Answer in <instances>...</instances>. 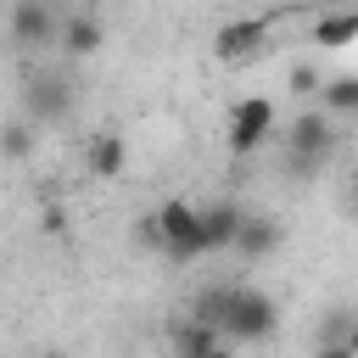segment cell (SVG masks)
Here are the masks:
<instances>
[{
	"instance_id": "cell-1",
	"label": "cell",
	"mask_w": 358,
	"mask_h": 358,
	"mask_svg": "<svg viewBox=\"0 0 358 358\" xmlns=\"http://www.w3.org/2000/svg\"><path fill=\"white\" fill-rule=\"evenodd\" d=\"M274 324H280V308L263 291L224 285V302H218V336L224 341H268Z\"/></svg>"
},
{
	"instance_id": "cell-2",
	"label": "cell",
	"mask_w": 358,
	"mask_h": 358,
	"mask_svg": "<svg viewBox=\"0 0 358 358\" xmlns=\"http://www.w3.org/2000/svg\"><path fill=\"white\" fill-rule=\"evenodd\" d=\"M285 145H291V168L308 173V168H324V162H330V151L341 145V129H336L324 112H302V117L291 123Z\"/></svg>"
},
{
	"instance_id": "cell-3",
	"label": "cell",
	"mask_w": 358,
	"mask_h": 358,
	"mask_svg": "<svg viewBox=\"0 0 358 358\" xmlns=\"http://www.w3.org/2000/svg\"><path fill=\"white\" fill-rule=\"evenodd\" d=\"M268 129H274V101H268V95H246V101L229 106L224 134H229V151H235V157H252V151L268 140Z\"/></svg>"
},
{
	"instance_id": "cell-4",
	"label": "cell",
	"mask_w": 358,
	"mask_h": 358,
	"mask_svg": "<svg viewBox=\"0 0 358 358\" xmlns=\"http://www.w3.org/2000/svg\"><path fill=\"white\" fill-rule=\"evenodd\" d=\"M151 224H157V246H162L173 263L201 257V235H196V207H190V201H162Z\"/></svg>"
},
{
	"instance_id": "cell-5",
	"label": "cell",
	"mask_w": 358,
	"mask_h": 358,
	"mask_svg": "<svg viewBox=\"0 0 358 358\" xmlns=\"http://www.w3.org/2000/svg\"><path fill=\"white\" fill-rule=\"evenodd\" d=\"M22 106H28V123H67V112H73V84L62 78V73H45V78H28V90H22Z\"/></svg>"
},
{
	"instance_id": "cell-6",
	"label": "cell",
	"mask_w": 358,
	"mask_h": 358,
	"mask_svg": "<svg viewBox=\"0 0 358 358\" xmlns=\"http://www.w3.org/2000/svg\"><path fill=\"white\" fill-rule=\"evenodd\" d=\"M56 28H62L56 0H17V6H11V39H17V45H28V50L56 45Z\"/></svg>"
},
{
	"instance_id": "cell-7",
	"label": "cell",
	"mask_w": 358,
	"mask_h": 358,
	"mask_svg": "<svg viewBox=\"0 0 358 358\" xmlns=\"http://www.w3.org/2000/svg\"><path fill=\"white\" fill-rule=\"evenodd\" d=\"M257 45H268V17H241V22H224L213 34V56L218 62H246Z\"/></svg>"
},
{
	"instance_id": "cell-8",
	"label": "cell",
	"mask_w": 358,
	"mask_h": 358,
	"mask_svg": "<svg viewBox=\"0 0 358 358\" xmlns=\"http://www.w3.org/2000/svg\"><path fill=\"white\" fill-rule=\"evenodd\" d=\"M56 45H62L67 56H95V50L106 45V28H101L95 11H73V17L56 28Z\"/></svg>"
},
{
	"instance_id": "cell-9",
	"label": "cell",
	"mask_w": 358,
	"mask_h": 358,
	"mask_svg": "<svg viewBox=\"0 0 358 358\" xmlns=\"http://www.w3.org/2000/svg\"><path fill=\"white\" fill-rule=\"evenodd\" d=\"M235 224H241V207H235V201L196 207V235H201V252H224V246L235 241Z\"/></svg>"
},
{
	"instance_id": "cell-10",
	"label": "cell",
	"mask_w": 358,
	"mask_h": 358,
	"mask_svg": "<svg viewBox=\"0 0 358 358\" xmlns=\"http://www.w3.org/2000/svg\"><path fill=\"white\" fill-rule=\"evenodd\" d=\"M280 241H285V229H280L274 218H246V213H241V224H235V241H229V246H235L241 257H268Z\"/></svg>"
},
{
	"instance_id": "cell-11",
	"label": "cell",
	"mask_w": 358,
	"mask_h": 358,
	"mask_svg": "<svg viewBox=\"0 0 358 358\" xmlns=\"http://www.w3.org/2000/svg\"><path fill=\"white\" fill-rule=\"evenodd\" d=\"M168 341H173L185 358H207V352H218V347H224V336H218L207 319H196V313H190V319H179V324L168 330Z\"/></svg>"
},
{
	"instance_id": "cell-12",
	"label": "cell",
	"mask_w": 358,
	"mask_h": 358,
	"mask_svg": "<svg viewBox=\"0 0 358 358\" xmlns=\"http://www.w3.org/2000/svg\"><path fill=\"white\" fill-rule=\"evenodd\" d=\"M84 162H90V173H95V179H117V173H123V162H129V151H123V134L101 129V134L90 140Z\"/></svg>"
},
{
	"instance_id": "cell-13",
	"label": "cell",
	"mask_w": 358,
	"mask_h": 358,
	"mask_svg": "<svg viewBox=\"0 0 358 358\" xmlns=\"http://www.w3.org/2000/svg\"><path fill=\"white\" fill-rule=\"evenodd\" d=\"M352 39H358V17L352 11H330V17L313 22V45H324V50H341Z\"/></svg>"
},
{
	"instance_id": "cell-14",
	"label": "cell",
	"mask_w": 358,
	"mask_h": 358,
	"mask_svg": "<svg viewBox=\"0 0 358 358\" xmlns=\"http://www.w3.org/2000/svg\"><path fill=\"white\" fill-rule=\"evenodd\" d=\"M0 157H6V162L34 157V123H6V129H0Z\"/></svg>"
},
{
	"instance_id": "cell-15",
	"label": "cell",
	"mask_w": 358,
	"mask_h": 358,
	"mask_svg": "<svg viewBox=\"0 0 358 358\" xmlns=\"http://www.w3.org/2000/svg\"><path fill=\"white\" fill-rule=\"evenodd\" d=\"M324 106H330V112H358V78H352V73L330 78V84H324Z\"/></svg>"
},
{
	"instance_id": "cell-16",
	"label": "cell",
	"mask_w": 358,
	"mask_h": 358,
	"mask_svg": "<svg viewBox=\"0 0 358 358\" xmlns=\"http://www.w3.org/2000/svg\"><path fill=\"white\" fill-rule=\"evenodd\" d=\"M291 90H296V95H308V90H319V78H313V67H291Z\"/></svg>"
}]
</instances>
